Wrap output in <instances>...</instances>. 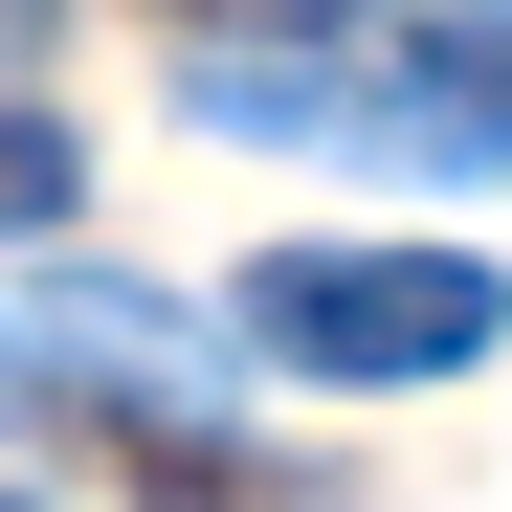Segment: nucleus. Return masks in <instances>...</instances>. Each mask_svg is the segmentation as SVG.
<instances>
[{"mask_svg": "<svg viewBox=\"0 0 512 512\" xmlns=\"http://www.w3.org/2000/svg\"><path fill=\"white\" fill-rule=\"evenodd\" d=\"M45 23H67V0H0V67H23V45H45Z\"/></svg>", "mask_w": 512, "mask_h": 512, "instance_id": "nucleus-5", "label": "nucleus"}, {"mask_svg": "<svg viewBox=\"0 0 512 512\" xmlns=\"http://www.w3.org/2000/svg\"><path fill=\"white\" fill-rule=\"evenodd\" d=\"M0 512H45V490H0Z\"/></svg>", "mask_w": 512, "mask_h": 512, "instance_id": "nucleus-7", "label": "nucleus"}, {"mask_svg": "<svg viewBox=\"0 0 512 512\" xmlns=\"http://www.w3.org/2000/svg\"><path fill=\"white\" fill-rule=\"evenodd\" d=\"M0 401H23V357H0Z\"/></svg>", "mask_w": 512, "mask_h": 512, "instance_id": "nucleus-6", "label": "nucleus"}, {"mask_svg": "<svg viewBox=\"0 0 512 512\" xmlns=\"http://www.w3.org/2000/svg\"><path fill=\"white\" fill-rule=\"evenodd\" d=\"M0 357H67V379H112L134 423H201V312H156L112 268H45L23 312H0Z\"/></svg>", "mask_w": 512, "mask_h": 512, "instance_id": "nucleus-3", "label": "nucleus"}, {"mask_svg": "<svg viewBox=\"0 0 512 512\" xmlns=\"http://www.w3.org/2000/svg\"><path fill=\"white\" fill-rule=\"evenodd\" d=\"M223 334L290 357V379H468L490 334H512V290L468 268V245H268Z\"/></svg>", "mask_w": 512, "mask_h": 512, "instance_id": "nucleus-1", "label": "nucleus"}, {"mask_svg": "<svg viewBox=\"0 0 512 512\" xmlns=\"http://www.w3.org/2000/svg\"><path fill=\"white\" fill-rule=\"evenodd\" d=\"M67 201H90V156H67V112H0V245H45Z\"/></svg>", "mask_w": 512, "mask_h": 512, "instance_id": "nucleus-4", "label": "nucleus"}, {"mask_svg": "<svg viewBox=\"0 0 512 512\" xmlns=\"http://www.w3.org/2000/svg\"><path fill=\"white\" fill-rule=\"evenodd\" d=\"M334 134L401 179H512V0H423L379 67H334Z\"/></svg>", "mask_w": 512, "mask_h": 512, "instance_id": "nucleus-2", "label": "nucleus"}]
</instances>
